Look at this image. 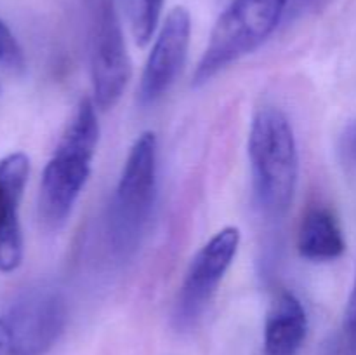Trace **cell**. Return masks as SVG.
<instances>
[{"label":"cell","instance_id":"9a60e30c","mask_svg":"<svg viewBox=\"0 0 356 355\" xmlns=\"http://www.w3.org/2000/svg\"><path fill=\"white\" fill-rule=\"evenodd\" d=\"M337 155L339 162L346 173H356V118H351L344 124L337 139Z\"/></svg>","mask_w":356,"mask_h":355},{"label":"cell","instance_id":"7c38bea8","mask_svg":"<svg viewBox=\"0 0 356 355\" xmlns=\"http://www.w3.org/2000/svg\"><path fill=\"white\" fill-rule=\"evenodd\" d=\"M163 0H134V17L132 31L139 45H146L152 40L160 16H162Z\"/></svg>","mask_w":356,"mask_h":355},{"label":"cell","instance_id":"277c9868","mask_svg":"<svg viewBox=\"0 0 356 355\" xmlns=\"http://www.w3.org/2000/svg\"><path fill=\"white\" fill-rule=\"evenodd\" d=\"M66 298L47 282L0 299V355H45L65 333Z\"/></svg>","mask_w":356,"mask_h":355},{"label":"cell","instance_id":"2e32d148","mask_svg":"<svg viewBox=\"0 0 356 355\" xmlns=\"http://www.w3.org/2000/svg\"><path fill=\"white\" fill-rule=\"evenodd\" d=\"M329 0H294V13L302 14V13H316V10L322 9Z\"/></svg>","mask_w":356,"mask_h":355},{"label":"cell","instance_id":"8fae6325","mask_svg":"<svg viewBox=\"0 0 356 355\" xmlns=\"http://www.w3.org/2000/svg\"><path fill=\"white\" fill-rule=\"evenodd\" d=\"M346 249L343 230L336 214L325 205H309L298 232V251L313 263H325L343 256Z\"/></svg>","mask_w":356,"mask_h":355},{"label":"cell","instance_id":"9c48e42d","mask_svg":"<svg viewBox=\"0 0 356 355\" xmlns=\"http://www.w3.org/2000/svg\"><path fill=\"white\" fill-rule=\"evenodd\" d=\"M30 176L26 153L14 152L0 160V271L10 274L23 261L19 205Z\"/></svg>","mask_w":356,"mask_h":355},{"label":"cell","instance_id":"3957f363","mask_svg":"<svg viewBox=\"0 0 356 355\" xmlns=\"http://www.w3.org/2000/svg\"><path fill=\"white\" fill-rule=\"evenodd\" d=\"M159 194V141L153 131L136 138L127 153L106 218L111 254L125 261L146 235Z\"/></svg>","mask_w":356,"mask_h":355},{"label":"cell","instance_id":"7a4b0ae2","mask_svg":"<svg viewBox=\"0 0 356 355\" xmlns=\"http://www.w3.org/2000/svg\"><path fill=\"white\" fill-rule=\"evenodd\" d=\"M247 150L261 214L268 219L284 218L299 181L298 141L287 113L273 104H263L254 113Z\"/></svg>","mask_w":356,"mask_h":355},{"label":"cell","instance_id":"6da1fadb","mask_svg":"<svg viewBox=\"0 0 356 355\" xmlns=\"http://www.w3.org/2000/svg\"><path fill=\"white\" fill-rule=\"evenodd\" d=\"M96 108V103L89 97L79 101L54 153L44 167L38 190V218L47 230H58L68 221L89 180L99 143Z\"/></svg>","mask_w":356,"mask_h":355},{"label":"cell","instance_id":"30bf717a","mask_svg":"<svg viewBox=\"0 0 356 355\" xmlns=\"http://www.w3.org/2000/svg\"><path fill=\"white\" fill-rule=\"evenodd\" d=\"M308 334V315L292 291L278 292L264 320L263 355H298Z\"/></svg>","mask_w":356,"mask_h":355},{"label":"cell","instance_id":"ba28073f","mask_svg":"<svg viewBox=\"0 0 356 355\" xmlns=\"http://www.w3.org/2000/svg\"><path fill=\"white\" fill-rule=\"evenodd\" d=\"M190 35V13L184 7H174L167 14L143 68L138 93L143 106L155 104L176 84L186 63Z\"/></svg>","mask_w":356,"mask_h":355},{"label":"cell","instance_id":"52a82bcc","mask_svg":"<svg viewBox=\"0 0 356 355\" xmlns=\"http://www.w3.org/2000/svg\"><path fill=\"white\" fill-rule=\"evenodd\" d=\"M89 42L94 103L99 110H110L120 101L132 77L131 56L113 0H92Z\"/></svg>","mask_w":356,"mask_h":355},{"label":"cell","instance_id":"5b68a950","mask_svg":"<svg viewBox=\"0 0 356 355\" xmlns=\"http://www.w3.org/2000/svg\"><path fill=\"white\" fill-rule=\"evenodd\" d=\"M287 3L289 0H232L212 28L193 73V86H204L229 65L259 49L277 30Z\"/></svg>","mask_w":356,"mask_h":355},{"label":"cell","instance_id":"4fadbf2b","mask_svg":"<svg viewBox=\"0 0 356 355\" xmlns=\"http://www.w3.org/2000/svg\"><path fill=\"white\" fill-rule=\"evenodd\" d=\"M0 65L13 73H21L26 65L19 42L2 19H0Z\"/></svg>","mask_w":356,"mask_h":355},{"label":"cell","instance_id":"8992f818","mask_svg":"<svg viewBox=\"0 0 356 355\" xmlns=\"http://www.w3.org/2000/svg\"><path fill=\"white\" fill-rule=\"evenodd\" d=\"M240 247V230L225 226L198 249L188 265L172 308V324L188 331L198 324Z\"/></svg>","mask_w":356,"mask_h":355},{"label":"cell","instance_id":"5bb4252c","mask_svg":"<svg viewBox=\"0 0 356 355\" xmlns=\"http://www.w3.org/2000/svg\"><path fill=\"white\" fill-rule=\"evenodd\" d=\"M339 355H356V270L353 287L344 310L339 336Z\"/></svg>","mask_w":356,"mask_h":355}]
</instances>
